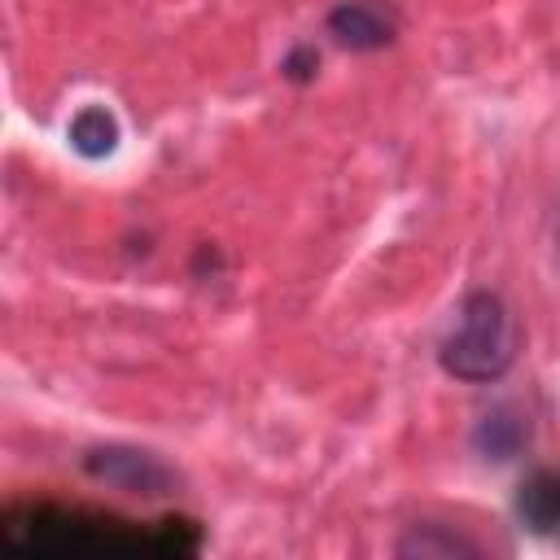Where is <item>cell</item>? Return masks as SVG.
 I'll return each instance as SVG.
<instances>
[{"label": "cell", "instance_id": "52a82bcc", "mask_svg": "<svg viewBox=\"0 0 560 560\" xmlns=\"http://www.w3.org/2000/svg\"><path fill=\"white\" fill-rule=\"evenodd\" d=\"M66 140H70V149L79 158L101 162V158H109L118 149L122 127H118V118H114L109 105H79L70 114V122H66Z\"/></svg>", "mask_w": 560, "mask_h": 560}, {"label": "cell", "instance_id": "5b68a950", "mask_svg": "<svg viewBox=\"0 0 560 560\" xmlns=\"http://www.w3.org/2000/svg\"><path fill=\"white\" fill-rule=\"evenodd\" d=\"M529 446V416L512 402H499L490 407L477 424H472V451L486 459V464H508L516 459L521 451Z\"/></svg>", "mask_w": 560, "mask_h": 560}, {"label": "cell", "instance_id": "8992f818", "mask_svg": "<svg viewBox=\"0 0 560 560\" xmlns=\"http://www.w3.org/2000/svg\"><path fill=\"white\" fill-rule=\"evenodd\" d=\"M516 516L529 525V534L560 542V468H534L516 486Z\"/></svg>", "mask_w": 560, "mask_h": 560}, {"label": "cell", "instance_id": "277c9868", "mask_svg": "<svg viewBox=\"0 0 560 560\" xmlns=\"http://www.w3.org/2000/svg\"><path fill=\"white\" fill-rule=\"evenodd\" d=\"M324 31L350 52H381L394 44V18L372 0H337L324 18Z\"/></svg>", "mask_w": 560, "mask_h": 560}, {"label": "cell", "instance_id": "3957f363", "mask_svg": "<svg viewBox=\"0 0 560 560\" xmlns=\"http://www.w3.org/2000/svg\"><path fill=\"white\" fill-rule=\"evenodd\" d=\"M83 472L109 490L136 494V499H171L179 494L184 477L175 472V464H166L162 455L131 446V442H101L83 451Z\"/></svg>", "mask_w": 560, "mask_h": 560}, {"label": "cell", "instance_id": "6da1fadb", "mask_svg": "<svg viewBox=\"0 0 560 560\" xmlns=\"http://www.w3.org/2000/svg\"><path fill=\"white\" fill-rule=\"evenodd\" d=\"M0 547L9 556H184L197 551V538L179 542L175 529H136L131 521L92 516L79 508L9 503Z\"/></svg>", "mask_w": 560, "mask_h": 560}, {"label": "cell", "instance_id": "ba28073f", "mask_svg": "<svg viewBox=\"0 0 560 560\" xmlns=\"http://www.w3.org/2000/svg\"><path fill=\"white\" fill-rule=\"evenodd\" d=\"M398 556L407 560H455V556H481V547L455 529H442V525H416L407 529L398 542H394Z\"/></svg>", "mask_w": 560, "mask_h": 560}, {"label": "cell", "instance_id": "7a4b0ae2", "mask_svg": "<svg viewBox=\"0 0 560 560\" xmlns=\"http://www.w3.org/2000/svg\"><path fill=\"white\" fill-rule=\"evenodd\" d=\"M516 341L521 332H516L508 302L490 289H472L459 302L455 328L438 346V363L446 376L464 385H490L508 376V368L516 363Z\"/></svg>", "mask_w": 560, "mask_h": 560}, {"label": "cell", "instance_id": "9c48e42d", "mask_svg": "<svg viewBox=\"0 0 560 560\" xmlns=\"http://www.w3.org/2000/svg\"><path fill=\"white\" fill-rule=\"evenodd\" d=\"M280 74L289 83H311L319 74V48L315 44H293L284 57H280Z\"/></svg>", "mask_w": 560, "mask_h": 560}]
</instances>
